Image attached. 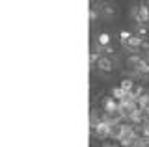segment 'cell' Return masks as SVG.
I'll use <instances>...</instances> for the list:
<instances>
[{"mask_svg":"<svg viewBox=\"0 0 149 147\" xmlns=\"http://www.w3.org/2000/svg\"><path fill=\"white\" fill-rule=\"evenodd\" d=\"M112 125H114V123H110L108 119L102 116V121H99L95 127H93V132H95L97 138H101V140H106V138L112 136Z\"/></svg>","mask_w":149,"mask_h":147,"instance_id":"cell-1","label":"cell"},{"mask_svg":"<svg viewBox=\"0 0 149 147\" xmlns=\"http://www.w3.org/2000/svg\"><path fill=\"white\" fill-rule=\"evenodd\" d=\"M132 19L138 22V24H147L149 22V6L147 4H140V6H134L132 10Z\"/></svg>","mask_w":149,"mask_h":147,"instance_id":"cell-2","label":"cell"},{"mask_svg":"<svg viewBox=\"0 0 149 147\" xmlns=\"http://www.w3.org/2000/svg\"><path fill=\"white\" fill-rule=\"evenodd\" d=\"M99 13L104 19H114L116 15H118V8H116L114 2H110V0H104V2L99 4Z\"/></svg>","mask_w":149,"mask_h":147,"instance_id":"cell-3","label":"cell"},{"mask_svg":"<svg viewBox=\"0 0 149 147\" xmlns=\"http://www.w3.org/2000/svg\"><path fill=\"white\" fill-rule=\"evenodd\" d=\"M102 110H104L106 114H110V116L112 114H118L119 112V101H116L112 95L110 97H104L102 99Z\"/></svg>","mask_w":149,"mask_h":147,"instance_id":"cell-4","label":"cell"},{"mask_svg":"<svg viewBox=\"0 0 149 147\" xmlns=\"http://www.w3.org/2000/svg\"><path fill=\"white\" fill-rule=\"evenodd\" d=\"M146 45H147V43H146V39L134 34L132 37H130V39L127 41V45H125V49H129L130 52H138V50L142 49V47H146Z\"/></svg>","mask_w":149,"mask_h":147,"instance_id":"cell-5","label":"cell"},{"mask_svg":"<svg viewBox=\"0 0 149 147\" xmlns=\"http://www.w3.org/2000/svg\"><path fill=\"white\" fill-rule=\"evenodd\" d=\"M97 69H99V71H104V73H110L112 69H114V60H112L110 56L101 54L99 62H97Z\"/></svg>","mask_w":149,"mask_h":147,"instance_id":"cell-6","label":"cell"},{"mask_svg":"<svg viewBox=\"0 0 149 147\" xmlns=\"http://www.w3.org/2000/svg\"><path fill=\"white\" fill-rule=\"evenodd\" d=\"M142 62H143V58L140 56V54H136V52H134V54H130V56L127 58V63H129V67L132 69V71H134V69H136V67H138Z\"/></svg>","mask_w":149,"mask_h":147,"instance_id":"cell-7","label":"cell"},{"mask_svg":"<svg viewBox=\"0 0 149 147\" xmlns=\"http://www.w3.org/2000/svg\"><path fill=\"white\" fill-rule=\"evenodd\" d=\"M112 43V37L108 32H101V34H97V45H101V47H106V45Z\"/></svg>","mask_w":149,"mask_h":147,"instance_id":"cell-8","label":"cell"},{"mask_svg":"<svg viewBox=\"0 0 149 147\" xmlns=\"http://www.w3.org/2000/svg\"><path fill=\"white\" fill-rule=\"evenodd\" d=\"M110 95H112V97H114L116 101H123L125 97H127V91L121 88V86H116V88H112Z\"/></svg>","mask_w":149,"mask_h":147,"instance_id":"cell-9","label":"cell"},{"mask_svg":"<svg viewBox=\"0 0 149 147\" xmlns=\"http://www.w3.org/2000/svg\"><path fill=\"white\" fill-rule=\"evenodd\" d=\"M134 73L140 75V76H147L149 75V62H147V60H143V62L140 63L136 69H134Z\"/></svg>","mask_w":149,"mask_h":147,"instance_id":"cell-10","label":"cell"},{"mask_svg":"<svg viewBox=\"0 0 149 147\" xmlns=\"http://www.w3.org/2000/svg\"><path fill=\"white\" fill-rule=\"evenodd\" d=\"M127 95H129V97L132 99V101H138V99H140V97L143 95V88H142V86H134V88L130 89Z\"/></svg>","mask_w":149,"mask_h":147,"instance_id":"cell-11","label":"cell"},{"mask_svg":"<svg viewBox=\"0 0 149 147\" xmlns=\"http://www.w3.org/2000/svg\"><path fill=\"white\" fill-rule=\"evenodd\" d=\"M99 58H101V54L97 52V50H93V52H90V69L97 67V62H99Z\"/></svg>","mask_w":149,"mask_h":147,"instance_id":"cell-12","label":"cell"},{"mask_svg":"<svg viewBox=\"0 0 149 147\" xmlns=\"http://www.w3.org/2000/svg\"><path fill=\"white\" fill-rule=\"evenodd\" d=\"M132 32H129V30H123V32H121V34H119V41H121V45H127V41L130 39V37H132Z\"/></svg>","mask_w":149,"mask_h":147,"instance_id":"cell-13","label":"cell"},{"mask_svg":"<svg viewBox=\"0 0 149 147\" xmlns=\"http://www.w3.org/2000/svg\"><path fill=\"white\" fill-rule=\"evenodd\" d=\"M136 35H140V37H143V39H146L147 35H149L147 26H146V24H138V28H136Z\"/></svg>","mask_w":149,"mask_h":147,"instance_id":"cell-14","label":"cell"},{"mask_svg":"<svg viewBox=\"0 0 149 147\" xmlns=\"http://www.w3.org/2000/svg\"><path fill=\"white\" fill-rule=\"evenodd\" d=\"M119 86H121V88H123V89H125V91H127V93H129V91H130V89H132V88H134V82H132V80H130V78H125V80H123V82H121V84H119Z\"/></svg>","mask_w":149,"mask_h":147,"instance_id":"cell-15","label":"cell"},{"mask_svg":"<svg viewBox=\"0 0 149 147\" xmlns=\"http://www.w3.org/2000/svg\"><path fill=\"white\" fill-rule=\"evenodd\" d=\"M99 15H101V13H99V10H90V21H91V22H95Z\"/></svg>","mask_w":149,"mask_h":147,"instance_id":"cell-16","label":"cell"}]
</instances>
